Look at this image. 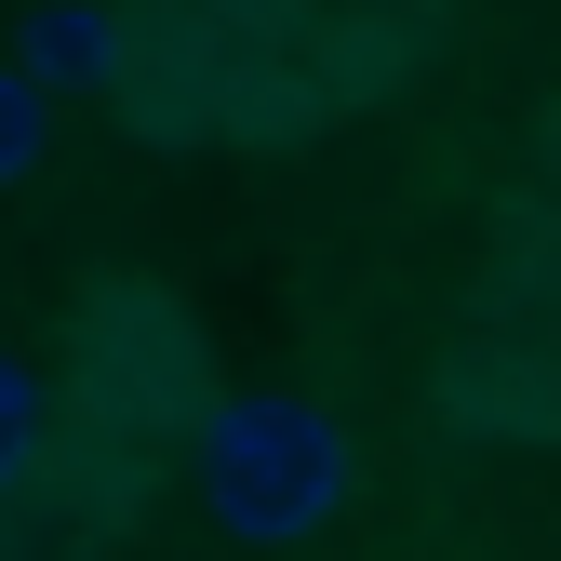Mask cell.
Returning a JSON list of instances; mask_svg holds the SVG:
<instances>
[{"instance_id":"6da1fadb","label":"cell","mask_w":561,"mask_h":561,"mask_svg":"<svg viewBox=\"0 0 561 561\" xmlns=\"http://www.w3.org/2000/svg\"><path fill=\"white\" fill-rule=\"evenodd\" d=\"M187 481H201V522L228 548H321L347 522V495H362V455L308 388H228L187 428Z\"/></svg>"},{"instance_id":"7a4b0ae2","label":"cell","mask_w":561,"mask_h":561,"mask_svg":"<svg viewBox=\"0 0 561 561\" xmlns=\"http://www.w3.org/2000/svg\"><path fill=\"white\" fill-rule=\"evenodd\" d=\"M67 401H81V442L94 455H134V442H174L201 428V334L174 295L148 280H94L81 321H67Z\"/></svg>"},{"instance_id":"3957f363","label":"cell","mask_w":561,"mask_h":561,"mask_svg":"<svg viewBox=\"0 0 561 561\" xmlns=\"http://www.w3.org/2000/svg\"><path fill=\"white\" fill-rule=\"evenodd\" d=\"M14 67L41 94H121L134 81V27L107 14V0H27L14 14Z\"/></svg>"},{"instance_id":"277c9868","label":"cell","mask_w":561,"mask_h":561,"mask_svg":"<svg viewBox=\"0 0 561 561\" xmlns=\"http://www.w3.org/2000/svg\"><path fill=\"white\" fill-rule=\"evenodd\" d=\"M41 468H54V428H41V375L14 362V347H0V508H14Z\"/></svg>"},{"instance_id":"5b68a950","label":"cell","mask_w":561,"mask_h":561,"mask_svg":"<svg viewBox=\"0 0 561 561\" xmlns=\"http://www.w3.org/2000/svg\"><path fill=\"white\" fill-rule=\"evenodd\" d=\"M41 148H54V94L27 81V67H0V187H27Z\"/></svg>"},{"instance_id":"8992f818","label":"cell","mask_w":561,"mask_h":561,"mask_svg":"<svg viewBox=\"0 0 561 561\" xmlns=\"http://www.w3.org/2000/svg\"><path fill=\"white\" fill-rule=\"evenodd\" d=\"M347 14H428V0H347Z\"/></svg>"}]
</instances>
